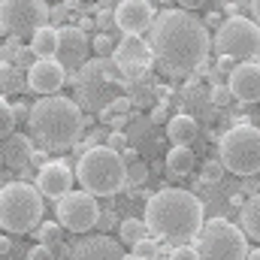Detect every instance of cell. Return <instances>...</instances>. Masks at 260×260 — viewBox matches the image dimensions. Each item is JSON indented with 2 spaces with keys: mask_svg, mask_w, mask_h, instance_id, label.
Instances as JSON below:
<instances>
[{
  "mask_svg": "<svg viewBox=\"0 0 260 260\" xmlns=\"http://www.w3.org/2000/svg\"><path fill=\"white\" fill-rule=\"evenodd\" d=\"M245 260H260V248H254V251H248V257Z\"/></svg>",
  "mask_w": 260,
  "mask_h": 260,
  "instance_id": "obj_45",
  "label": "cell"
},
{
  "mask_svg": "<svg viewBox=\"0 0 260 260\" xmlns=\"http://www.w3.org/2000/svg\"><path fill=\"white\" fill-rule=\"evenodd\" d=\"M170 260H200V254H197L194 245H176L173 254H170Z\"/></svg>",
  "mask_w": 260,
  "mask_h": 260,
  "instance_id": "obj_34",
  "label": "cell"
},
{
  "mask_svg": "<svg viewBox=\"0 0 260 260\" xmlns=\"http://www.w3.org/2000/svg\"><path fill=\"white\" fill-rule=\"evenodd\" d=\"M227 88L233 100L242 103H257L260 100V61H242L227 79Z\"/></svg>",
  "mask_w": 260,
  "mask_h": 260,
  "instance_id": "obj_17",
  "label": "cell"
},
{
  "mask_svg": "<svg viewBox=\"0 0 260 260\" xmlns=\"http://www.w3.org/2000/svg\"><path fill=\"white\" fill-rule=\"evenodd\" d=\"M55 61L64 67L67 76L79 73L82 67L88 64V37L82 27H73L67 24L58 30V52H55Z\"/></svg>",
  "mask_w": 260,
  "mask_h": 260,
  "instance_id": "obj_13",
  "label": "cell"
},
{
  "mask_svg": "<svg viewBox=\"0 0 260 260\" xmlns=\"http://www.w3.org/2000/svg\"><path fill=\"white\" fill-rule=\"evenodd\" d=\"M160 239H154V236H145V239H139L136 245H133V260H157L160 254Z\"/></svg>",
  "mask_w": 260,
  "mask_h": 260,
  "instance_id": "obj_27",
  "label": "cell"
},
{
  "mask_svg": "<svg viewBox=\"0 0 260 260\" xmlns=\"http://www.w3.org/2000/svg\"><path fill=\"white\" fill-rule=\"evenodd\" d=\"M43 197L27 182H9L0 188V227L9 233H30L43 221Z\"/></svg>",
  "mask_w": 260,
  "mask_h": 260,
  "instance_id": "obj_5",
  "label": "cell"
},
{
  "mask_svg": "<svg viewBox=\"0 0 260 260\" xmlns=\"http://www.w3.org/2000/svg\"><path fill=\"white\" fill-rule=\"evenodd\" d=\"M206 0H179V9H185V12H191V9H197V6H203Z\"/></svg>",
  "mask_w": 260,
  "mask_h": 260,
  "instance_id": "obj_40",
  "label": "cell"
},
{
  "mask_svg": "<svg viewBox=\"0 0 260 260\" xmlns=\"http://www.w3.org/2000/svg\"><path fill=\"white\" fill-rule=\"evenodd\" d=\"M0 24L15 40L34 37L40 27L49 24V3L46 0H0Z\"/></svg>",
  "mask_w": 260,
  "mask_h": 260,
  "instance_id": "obj_10",
  "label": "cell"
},
{
  "mask_svg": "<svg viewBox=\"0 0 260 260\" xmlns=\"http://www.w3.org/2000/svg\"><path fill=\"white\" fill-rule=\"evenodd\" d=\"M27 49H30L34 58H55V52H58V27H52V24L40 27L30 37V46Z\"/></svg>",
  "mask_w": 260,
  "mask_h": 260,
  "instance_id": "obj_22",
  "label": "cell"
},
{
  "mask_svg": "<svg viewBox=\"0 0 260 260\" xmlns=\"http://www.w3.org/2000/svg\"><path fill=\"white\" fill-rule=\"evenodd\" d=\"M197 133H200V124H197L194 115L179 112V115H173V118L167 121V136H170L173 145H191L197 139Z\"/></svg>",
  "mask_w": 260,
  "mask_h": 260,
  "instance_id": "obj_20",
  "label": "cell"
},
{
  "mask_svg": "<svg viewBox=\"0 0 260 260\" xmlns=\"http://www.w3.org/2000/svg\"><path fill=\"white\" fill-rule=\"evenodd\" d=\"M148 3H154V0H148Z\"/></svg>",
  "mask_w": 260,
  "mask_h": 260,
  "instance_id": "obj_47",
  "label": "cell"
},
{
  "mask_svg": "<svg viewBox=\"0 0 260 260\" xmlns=\"http://www.w3.org/2000/svg\"><path fill=\"white\" fill-rule=\"evenodd\" d=\"M145 179H148V167H145V160H124V185H145Z\"/></svg>",
  "mask_w": 260,
  "mask_h": 260,
  "instance_id": "obj_26",
  "label": "cell"
},
{
  "mask_svg": "<svg viewBox=\"0 0 260 260\" xmlns=\"http://www.w3.org/2000/svg\"><path fill=\"white\" fill-rule=\"evenodd\" d=\"M112 61L121 70V79L124 82H133V79H142L148 64L154 61L151 58V49L142 37H133V34H124L118 43H115V52H112Z\"/></svg>",
  "mask_w": 260,
  "mask_h": 260,
  "instance_id": "obj_12",
  "label": "cell"
},
{
  "mask_svg": "<svg viewBox=\"0 0 260 260\" xmlns=\"http://www.w3.org/2000/svg\"><path fill=\"white\" fill-rule=\"evenodd\" d=\"M27 115H30V106H24V103H15L12 106V118L15 121H27Z\"/></svg>",
  "mask_w": 260,
  "mask_h": 260,
  "instance_id": "obj_38",
  "label": "cell"
},
{
  "mask_svg": "<svg viewBox=\"0 0 260 260\" xmlns=\"http://www.w3.org/2000/svg\"><path fill=\"white\" fill-rule=\"evenodd\" d=\"M91 52H97V58L109 61L112 52H115V40H112V34H97V37L91 40Z\"/></svg>",
  "mask_w": 260,
  "mask_h": 260,
  "instance_id": "obj_28",
  "label": "cell"
},
{
  "mask_svg": "<svg viewBox=\"0 0 260 260\" xmlns=\"http://www.w3.org/2000/svg\"><path fill=\"white\" fill-rule=\"evenodd\" d=\"M27 124L46 151H64L79 142L82 127H85V112L76 100L52 94V97H43L30 106Z\"/></svg>",
  "mask_w": 260,
  "mask_h": 260,
  "instance_id": "obj_3",
  "label": "cell"
},
{
  "mask_svg": "<svg viewBox=\"0 0 260 260\" xmlns=\"http://www.w3.org/2000/svg\"><path fill=\"white\" fill-rule=\"evenodd\" d=\"M106 109H109L112 115H124V112L130 109V97H115V100H112Z\"/></svg>",
  "mask_w": 260,
  "mask_h": 260,
  "instance_id": "obj_35",
  "label": "cell"
},
{
  "mask_svg": "<svg viewBox=\"0 0 260 260\" xmlns=\"http://www.w3.org/2000/svg\"><path fill=\"white\" fill-rule=\"evenodd\" d=\"M239 221H242V233L245 236H251V239H257L260 242V194H254L245 206H242V215H239Z\"/></svg>",
  "mask_w": 260,
  "mask_h": 260,
  "instance_id": "obj_24",
  "label": "cell"
},
{
  "mask_svg": "<svg viewBox=\"0 0 260 260\" xmlns=\"http://www.w3.org/2000/svg\"><path fill=\"white\" fill-rule=\"evenodd\" d=\"M0 154H3V164H9V167H24L27 160H30V154H34V142L24 136V133H9L6 139H3V148H0Z\"/></svg>",
  "mask_w": 260,
  "mask_h": 260,
  "instance_id": "obj_19",
  "label": "cell"
},
{
  "mask_svg": "<svg viewBox=\"0 0 260 260\" xmlns=\"http://www.w3.org/2000/svg\"><path fill=\"white\" fill-rule=\"evenodd\" d=\"M67 260H124V248L109 236H88L70 248Z\"/></svg>",
  "mask_w": 260,
  "mask_h": 260,
  "instance_id": "obj_18",
  "label": "cell"
},
{
  "mask_svg": "<svg viewBox=\"0 0 260 260\" xmlns=\"http://www.w3.org/2000/svg\"><path fill=\"white\" fill-rule=\"evenodd\" d=\"M148 236V227H145V221H136V218H127V221H121V242L124 245H136L139 239H145Z\"/></svg>",
  "mask_w": 260,
  "mask_h": 260,
  "instance_id": "obj_25",
  "label": "cell"
},
{
  "mask_svg": "<svg viewBox=\"0 0 260 260\" xmlns=\"http://www.w3.org/2000/svg\"><path fill=\"white\" fill-rule=\"evenodd\" d=\"M73 176L79 179L82 191H88L91 197H112L124 188V160L106 145H91L79 157Z\"/></svg>",
  "mask_w": 260,
  "mask_h": 260,
  "instance_id": "obj_4",
  "label": "cell"
},
{
  "mask_svg": "<svg viewBox=\"0 0 260 260\" xmlns=\"http://www.w3.org/2000/svg\"><path fill=\"white\" fill-rule=\"evenodd\" d=\"M224 167H221V160H206L203 164V173H200V179L206 182V185H218L221 179H224Z\"/></svg>",
  "mask_w": 260,
  "mask_h": 260,
  "instance_id": "obj_29",
  "label": "cell"
},
{
  "mask_svg": "<svg viewBox=\"0 0 260 260\" xmlns=\"http://www.w3.org/2000/svg\"><path fill=\"white\" fill-rule=\"evenodd\" d=\"M70 79L64 73V67L58 64L55 58H37L34 64L27 67V85L30 91L43 94V97H52L64 88V82Z\"/></svg>",
  "mask_w": 260,
  "mask_h": 260,
  "instance_id": "obj_14",
  "label": "cell"
},
{
  "mask_svg": "<svg viewBox=\"0 0 260 260\" xmlns=\"http://www.w3.org/2000/svg\"><path fill=\"white\" fill-rule=\"evenodd\" d=\"M154 21V6L148 0H121L115 6V27L121 34L142 37V30H148Z\"/></svg>",
  "mask_w": 260,
  "mask_h": 260,
  "instance_id": "obj_16",
  "label": "cell"
},
{
  "mask_svg": "<svg viewBox=\"0 0 260 260\" xmlns=\"http://www.w3.org/2000/svg\"><path fill=\"white\" fill-rule=\"evenodd\" d=\"M46 3H49V0H46Z\"/></svg>",
  "mask_w": 260,
  "mask_h": 260,
  "instance_id": "obj_48",
  "label": "cell"
},
{
  "mask_svg": "<svg viewBox=\"0 0 260 260\" xmlns=\"http://www.w3.org/2000/svg\"><path fill=\"white\" fill-rule=\"evenodd\" d=\"M142 221L154 239L185 245L203 227V203L185 188H160L148 197Z\"/></svg>",
  "mask_w": 260,
  "mask_h": 260,
  "instance_id": "obj_2",
  "label": "cell"
},
{
  "mask_svg": "<svg viewBox=\"0 0 260 260\" xmlns=\"http://www.w3.org/2000/svg\"><path fill=\"white\" fill-rule=\"evenodd\" d=\"M58 224L70 233H88L94 224H100V206L88 191H70L55 203Z\"/></svg>",
  "mask_w": 260,
  "mask_h": 260,
  "instance_id": "obj_11",
  "label": "cell"
},
{
  "mask_svg": "<svg viewBox=\"0 0 260 260\" xmlns=\"http://www.w3.org/2000/svg\"><path fill=\"white\" fill-rule=\"evenodd\" d=\"M73 82H76V88H79L82 106H85V109H100V112L115 100V88L124 85L121 70L115 67L112 58H109V61H103V58L88 61V64L76 73Z\"/></svg>",
  "mask_w": 260,
  "mask_h": 260,
  "instance_id": "obj_8",
  "label": "cell"
},
{
  "mask_svg": "<svg viewBox=\"0 0 260 260\" xmlns=\"http://www.w3.org/2000/svg\"><path fill=\"white\" fill-rule=\"evenodd\" d=\"M248 6H251V15H254L251 21H257L260 24V0H248Z\"/></svg>",
  "mask_w": 260,
  "mask_h": 260,
  "instance_id": "obj_41",
  "label": "cell"
},
{
  "mask_svg": "<svg viewBox=\"0 0 260 260\" xmlns=\"http://www.w3.org/2000/svg\"><path fill=\"white\" fill-rule=\"evenodd\" d=\"M209 100H212L215 106H230V103H233V94H230L227 85H215L212 94H209Z\"/></svg>",
  "mask_w": 260,
  "mask_h": 260,
  "instance_id": "obj_33",
  "label": "cell"
},
{
  "mask_svg": "<svg viewBox=\"0 0 260 260\" xmlns=\"http://www.w3.org/2000/svg\"><path fill=\"white\" fill-rule=\"evenodd\" d=\"M49 18H55V21H61V18H67V9H52V12H49Z\"/></svg>",
  "mask_w": 260,
  "mask_h": 260,
  "instance_id": "obj_44",
  "label": "cell"
},
{
  "mask_svg": "<svg viewBox=\"0 0 260 260\" xmlns=\"http://www.w3.org/2000/svg\"><path fill=\"white\" fill-rule=\"evenodd\" d=\"M130 145L127 133H121V130H109V136H106V148H112V151H118V154H124Z\"/></svg>",
  "mask_w": 260,
  "mask_h": 260,
  "instance_id": "obj_32",
  "label": "cell"
},
{
  "mask_svg": "<svg viewBox=\"0 0 260 260\" xmlns=\"http://www.w3.org/2000/svg\"><path fill=\"white\" fill-rule=\"evenodd\" d=\"M15 127V118H12V106L0 97V139H6Z\"/></svg>",
  "mask_w": 260,
  "mask_h": 260,
  "instance_id": "obj_30",
  "label": "cell"
},
{
  "mask_svg": "<svg viewBox=\"0 0 260 260\" xmlns=\"http://www.w3.org/2000/svg\"><path fill=\"white\" fill-rule=\"evenodd\" d=\"M27 260H55V254H52L46 245H34V248L27 251Z\"/></svg>",
  "mask_w": 260,
  "mask_h": 260,
  "instance_id": "obj_36",
  "label": "cell"
},
{
  "mask_svg": "<svg viewBox=\"0 0 260 260\" xmlns=\"http://www.w3.org/2000/svg\"><path fill=\"white\" fill-rule=\"evenodd\" d=\"M9 248H12V242H9L6 236H0V257H3V254H9Z\"/></svg>",
  "mask_w": 260,
  "mask_h": 260,
  "instance_id": "obj_42",
  "label": "cell"
},
{
  "mask_svg": "<svg viewBox=\"0 0 260 260\" xmlns=\"http://www.w3.org/2000/svg\"><path fill=\"white\" fill-rule=\"evenodd\" d=\"M218 160L227 173L233 176H257L260 173V130L251 124H236L230 127L218 142Z\"/></svg>",
  "mask_w": 260,
  "mask_h": 260,
  "instance_id": "obj_6",
  "label": "cell"
},
{
  "mask_svg": "<svg viewBox=\"0 0 260 260\" xmlns=\"http://www.w3.org/2000/svg\"><path fill=\"white\" fill-rule=\"evenodd\" d=\"M233 70H236V61H233V58H227V55H218V73H227V76H230Z\"/></svg>",
  "mask_w": 260,
  "mask_h": 260,
  "instance_id": "obj_37",
  "label": "cell"
},
{
  "mask_svg": "<svg viewBox=\"0 0 260 260\" xmlns=\"http://www.w3.org/2000/svg\"><path fill=\"white\" fill-rule=\"evenodd\" d=\"M0 167H3V154H0Z\"/></svg>",
  "mask_w": 260,
  "mask_h": 260,
  "instance_id": "obj_46",
  "label": "cell"
},
{
  "mask_svg": "<svg viewBox=\"0 0 260 260\" xmlns=\"http://www.w3.org/2000/svg\"><path fill=\"white\" fill-rule=\"evenodd\" d=\"M145 43L151 49V58L176 76L194 73L209 58V30L194 12L185 9H164L160 15H154Z\"/></svg>",
  "mask_w": 260,
  "mask_h": 260,
  "instance_id": "obj_1",
  "label": "cell"
},
{
  "mask_svg": "<svg viewBox=\"0 0 260 260\" xmlns=\"http://www.w3.org/2000/svg\"><path fill=\"white\" fill-rule=\"evenodd\" d=\"M197 167V157H194V148L191 145H173L170 154H167V170L170 176L182 179V176H191Z\"/></svg>",
  "mask_w": 260,
  "mask_h": 260,
  "instance_id": "obj_21",
  "label": "cell"
},
{
  "mask_svg": "<svg viewBox=\"0 0 260 260\" xmlns=\"http://www.w3.org/2000/svg\"><path fill=\"white\" fill-rule=\"evenodd\" d=\"M194 248L200 260H245L248 257V236L233 221L212 218V221H203Z\"/></svg>",
  "mask_w": 260,
  "mask_h": 260,
  "instance_id": "obj_7",
  "label": "cell"
},
{
  "mask_svg": "<svg viewBox=\"0 0 260 260\" xmlns=\"http://www.w3.org/2000/svg\"><path fill=\"white\" fill-rule=\"evenodd\" d=\"M124 260H127V257H124Z\"/></svg>",
  "mask_w": 260,
  "mask_h": 260,
  "instance_id": "obj_49",
  "label": "cell"
},
{
  "mask_svg": "<svg viewBox=\"0 0 260 260\" xmlns=\"http://www.w3.org/2000/svg\"><path fill=\"white\" fill-rule=\"evenodd\" d=\"M97 3H100V9H115L121 0H97Z\"/></svg>",
  "mask_w": 260,
  "mask_h": 260,
  "instance_id": "obj_43",
  "label": "cell"
},
{
  "mask_svg": "<svg viewBox=\"0 0 260 260\" xmlns=\"http://www.w3.org/2000/svg\"><path fill=\"white\" fill-rule=\"evenodd\" d=\"M94 27H97L100 34H112V30H118V27H115V9H100L97 18H94Z\"/></svg>",
  "mask_w": 260,
  "mask_h": 260,
  "instance_id": "obj_31",
  "label": "cell"
},
{
  "mask_svg": "<svg viewBox=\"0 0 260 260\" xmlns=\"http://www.w3.org/2000/svg\"><path fill=\"white\" fill-rule=\"evenodd\" d=\"M215 49L218 55H227L233 61H251L254 55H260V27L257 21L245 18V15H230L218 24L215 34Z\"/></svg>",
  "mask_w": 260,
  "mask_h": 260,
  "instance_id": "obj_9",
  "label": "cell"
},
{
  "mask_svg": "<svg viewBox=\"0 0 260 260\" xmlns=\"http://www.w3.org/2000/svg\"><path fill=\"white\" fill-rule=\"evenodd\" d=\"M106 124H109L112 130H121V133H124V127H127V115H112Z\"/></svg>",
  "mask_w": 260,
  "mask_h": 260,
  "instance_id": "obj_39",
  "label": "cell"
},
{
  "mask_svg": "<svg viewBox=\"0 0 260 260\" xmlns=\"http://www.w3.org/2000/svg\"><path fill=\"white\" fill-rule=\"evenodd\" d=\"M64 227L58 221H43L37 227V245H46L52 254H64Z\"/></svg>",
  "mask_w": 260,
  "mask_h": 260,
  "instance_id": "obj_23",
  "label": "cell"
},
{
  "mask_svg": "<svg viewBox=\"0 0 260 260\" xmlns=\"http://www.w3.org/2000/svg\"><path fill=\"white\" fill-rule=\"evenodd\" d=\"M73 182H76V176L64 160H46L37 176V191H40V197H49L58 203L64 194L73 191Z\"/></svg>",
  "mask_w": 260,
  "mask_h": 260,
  "instance_id": "obj_15",
  "label": "cell"
}]
</instances>
